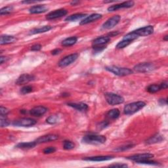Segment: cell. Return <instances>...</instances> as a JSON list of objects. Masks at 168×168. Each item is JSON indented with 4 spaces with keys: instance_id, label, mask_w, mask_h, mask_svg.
I'll return each mask as SVG.
<instances>
[{
    "instance_id": "6da1fadb",
    "label": "cell",
    "mask_w": 168,
    "mask_h": 168,
    "mask_svg": "<svg viewBox=\"0 0 168 168\" xmlns=\"http://www.w3.org/2000/svg\"><path fill=\"white\" fill-rule=\"evenodd\" d=\"M106 141V137L103 135H98L93 134H89L85 135L82 139V142L86 144L90 145H101Z\"/></svg>"
},
{
    "instance_id": "7a4b0ae2",
    "label": "cell",
    "mask_w": 168,
    "mask_h": 168,
    "mask_svg": "<svg viewBox=\"0 0 168 168\" xmlns=\"http://www.w3.org/2000/svg\"><path fill=\"white\" fill-rule=\"evenodd\" d=\"M146 103L142 101L134 102L132 103H129L127 105L124 109V112L127 115H131L133 114L135 112L139 111L141 109L143 108L145 106Z\"/></svg>"
},
{
    "instance_id": "3957f363",
    "label": "cell",
    "mask_w": 168,
    "mask_h": 168,
    "mask_svg": "<svg viewBox=\"0 0 168 168\" xmlns=\"http://www.w3.org/2000/svg\"><path fill=\"white\" fill-rule=\"evenodd\" d=\"M106 70L113 73L114 74L119 76H125L132 74L133 71L128 68H121L115 66H109L105 68Z\"/></svg>"
},
{
    "instance_id": "277c9868",
    "label": "cell",
    "mask_w": 168,
    "mask_h": 168,
    "mask_svg": "<svg viewBox=\"0 0 168 168\" xmlns=\"http://www.w3.org/2000/svg\"><path fill=\"white\" fill-rule=\"evenodd\" d=\"M105 97L106 102L110 105H117L123 103L124 99L122 96L113 93H106L105 94Z\"/></svg>"
},
{
    "instance_id": "5b68a950",
    "label": "cell",
    "mask_w": 168,
    "mask_h": 168,
    "mask_svg": "<svg viewBox=\"0 0 168 168\" xmlns=\"http://www.w3.org/2000/svg\"><path fill=\"white\" fill-rule=\"evenodd\" d=\"M78 57H79V55L77 54V53H74V54L65 57L59 61V66L62 68L68 67L69 65L72 64L73 63H74L77 60V59L78 58Z\"/></svg>"
},
{
    "instance_id": "8992f818",
    "label": "cell",
    "mask_w": 168,
    "mask_h": 168,
    "mask_svg": "<svg viewBox=\"0 0 168 168\" xmlns=\"http://www.w3.org/2000/svg\"><path fill=\"white\" fill-rule=\"evenodd\" d=\"M156 69L154 64L150 63H143L137 64L134 67V70L138 72H149Z\"/></svg>"
},
{
    "instance_id": "52a82bcc",
    "label": "cell",
    "mask_w": 168,
    "mask_h": 168,
    "mask_svg": "<svg viewBox=\"0 0 168 168\" xmlns=\"http://www.w3.org/2000/svg\"><path fill=\"white\" fill-rule=\"evenodd\" d=\"M37 122L32 118H24L15 120L13 122V125L17 127H30L34 125Z\"/></svg>"
},
{
    "instance_id": "ba28073f",
    "label": "cell",
    "mask_w": 168,
    "mask_h": 168,
    "mask_svg": "<svg viewBox=\"0 0 168 168\" xmlns=\"http://www.w3.org/2000/svg\"><path fill=\"white\" fill-rule=\"evenodd\" d=\"M120 19H121L120 16L119 15L113 16L112 17L108 19L103 24V25H102V28L106 30L111 29V28H114V26L117 25V24L119 23V22H120Z\"/></svg>"
},
{
    "instance_id": "9c48e42d",
    "label": "cell",
    "mask_w": 168,
    "mask_h": 168,
    "mask_svg": "<svg viewBox=\"0 0 168 168\" xmlns=\"http://www.w3.org/2000/svg\"><path fill=\"white\" fill-rule=\"evenodd\" d=\"M68 13V11L66 9H60L58 10H55V11H52L46 16V19L47 20H54L63 17Z\"/></svg>"
},
{
    "instance_id": "30bf717a",
    "label": "cell",
    "mask_w": 168,
    "mask_h": 168,
    "mask_svg": "<svg viewBox=\"0 0 168 168\" xmlns=\"http://www.w3.org/2000/svg\"><path fill=\"white\" fill-rule=\"evenodd\" d=\"M154 157V155L153 154L150 153H144V154H135L132 156H129L127 158V159H130V160H133L135 162H139L142 160H145V159H151L152 158Z\"/></svg>"
},
{
    "instance_id": "8fae6325",
    "label": "cell",
    "mask_w": 168,
    "mask_h": 168,
    "mask_svg": "<svg viewBox=\"0 0 168 168\" xmlns=\"http://www.w3.org/2000/svg\"><path fill=\"white\" fill-rule=\"evenodd\" d=\"M134 5V2L133 1H128L123 2L120 4H116V5H114L110 6L108 8V11H115L118 9H123V8H130Z\"/></svg>"
},
{
    "instance_id": "7c38bea8",
    "label": "cell",
    "mask_w": 168,
    "mask_h": 168,
    "mask_svg": "<svg viewBox=\"0 0 168 168\" xmlns=\"http://www.w3.org/2000/svg\"><path fill=\"white\" fill-rule=\"evenodd\" d=\"M139 37V36H149L153 33L154 27L153 26H147L143 28H139V29L134 31Z\"/></svg>"
},
{
    "instance_id": "4fadbf2b",
    "label": "cell",
    "mask_w": 168,
    "mask_h": 168,
    "mask_svg": "<svg viewBox=\"0 0 168 168\" xmlns=\"http://www.w3.org/2000/svg\"><path fill=\"white\" fill-rule=\"evenodd\" d=\"M58 139H59L58 135L55 134H48L39 137L38 139H37L35 141L37 143V145H38V144H41V143H45V142L55 141Z\"/></svg>"
},
{
    "instance_id": "5bb4252c",
    "label": "cell",
    "mask_w": 168,
    "mask_h": 168,
    "mask_svg": "<svg viewBox=\"0 0 168 168\" xmlns=\"http://www.w3.org/2000/svg\"><path fill=\"white\" fill-rule=\"evenodd\" d=\"M47 108L43 106H38L30 110V114L32 116L40 117L44 115L47 112Z\"/></svg>"
},
{
    "instance_id": "9a60e30c",
    "label": "cell",
    "mask_w": 168,
    "mask_h": 168,
    "mask_svg": "<svg viewBox=\"0 0 168 168\" xmlns=\"http://www.w3.org/2000/svg\"><path fill=\"white\" fill-rule=\"evenodd\" d=\"M110 40L109 36H101L99 37L93 41V47H103L105 44L108 43Z\"/></svg>"
},
{
    "instance_id": "2e32d148",
    "label": "cell",
    "mask_w": 168,
    "mask_h": 168,
    "mask_svg": "<svg viewBox=\"0 0 168 168\" xmlns=\"http://www.w3.org/2000/svg\"><path fill=\"white\" fill-rule=\"evenodd\" d=\"M34 79H35V77L33 75L26 74H22L19 77L17 81H16V84L17 85L25 84L30 82L31 81H33Z\"/></svg>"
},
{
    "instance_id": "e0dca14e",
    "label": "cell",
    "mask_w": 168,
    "mask_h": 168,
    "mask_svg": "<svg viewBox=\"0 0 168 168\" xmlns=\"http://www.w3.org/2000/svg\"><path fill=\"white\" fill-rule=\"evenodd\" d=\"M102 18V15L98 13H94L91 15L88 16V17H85L84 19L81 20L80 24L81 25H84V24H87L89 23H91L93 22H95L96 20H99Z\"/></svg>"
},
{
    "instance_id": "ac0fdd59",
    "label": "cell",
    "mask_w": 168,
    "mask_h": 168,
    "mask_svg": "<svg viewBox=\"0 0 168 168\" xmlns=\"http://www.w3.org/2000/svg\"><path fill=\"white\" fill-rule=\"evenodd\" d=\"M113 156H93V157H87L84 159L85 161H92V162H103L108 161L110 159H113Z\"/></svg>"
},
{
    "instance_id": "d6986e66",
    "label": "cell",
    "mask_w": 168,
    "mask_h": 168,
    "mask_svg": "<svg viewBox=\"0 0 168 168\" xmlns=\"http://www.w3.org/2000/svg\"><path fill=\"white\" fill-rule=\"evenodd\" d=\"M48 10V8L45 6V5H35L30 8L29 12L32 14H39V13H45Z\"/></svg>"
},
{
    "instance_id": "ffe728a7",
    "label": "cell",
    "mask_w": 168,
    "mask_h": 168,
    "mask_svg": "<svg viewBox=\"0 0 168 168\" xmlns=\"http://www.w3.org/2000/svg\"><path fill=\"white\" fill-rule=\"evenodd\" d=\"M17 40V38L13 36L3 35L1 36L0 38V44L1 45H7L14 43Z\"/></svg>"
},
{
    "instance_id": "44dd1931",
    "label": "cell",
    "mask_w": 168,
    "mask_h": 168,
    "mask_svg": "<svg viewBox=\"0 0 168 168\" xmlns=\"http://www.w3.org/2000/svg\"><path fill=\"white\" fill-rule=\"evenodd\" d=\"M68 105L80 112H85L88 109V106L82 102H80V103H73L72 102V103H68Z\"/></svg>"
},
{
    "instance_id": "7402d4cb",
    "label": "cell",
    "mask_w": 168,
    "mask_h": 168,
    "mask_svg": "<svg viewBox=\"0 0 168 168\" xmlns=\"http://www.w3.org/2000/svg\"><path fill=\"white\" fill-rule=\"evenodd\" d=\"M37 145V143L36 141L33 142H21L19 143V144L16 146V147L18 149H30L35 147Z\"/></svg>"
},
{
    "instance_id": "603a6c76",
    "label": "cell",
    "mask_w": 168,
    "mask_h": 168,
    "mask_svg": "<svg viewBox=\"0 0 168 168\" xmlns=\"http://www.w3.org/2000/svg\"><path fill=\"white\" fill-rule=\"evenodd\" d=\"M86 16L85 14H81V13H77L74 15H72L69 17H67L65 20L67 22H76L77 21V20H81L82 19L85 18Z\"/></svg>"
},
{
    "instance_id": "cb8c5ba5",
    "label": "cell",
    "mask_w": 168,
    "mask_h": 168,
    "mask_svg": "<svg viewBox=\"0 0 168 168\" xmlns=\"http://www.w3.org/2000/svg\"><path fill=\"white\" fill-rule=\"evenodd\" d=\"M120 110L117 108L115 109H112L111 110H110L106 114V118L109 120H115V119H117L119 116H120Z\"/></svg>"
},
{
    "instance_id": "d4e9b609",
    "label": "cell",
    "mask_w": 168,
    "mask_h": 168,
    "mask_svg": "<svg viewBox=\"0 0 168 168\" xmlns=\"http://www.w3.org/2000/svg\"><path fill=\"white\" fill-rule=\"evenodd\" d=\"M51 26H44L43 27L38 28H34V29L32 30L30 32V34H40V33H44V32H48L51 29Z\"/></svg>"
},
{
    "instance_id": "484cf974",
    "label": "cell",
    "mask_w": 168,
    "mask_h": 168,
    "mask_svg": "<svg viewBox=\"0 0 168 168\" xmlns=\"http://www.w3.org/2000/svg\"><path fill=\"white\" fill-rule=\"evenodd\" d=\"M163 140V138L162 135H160L159 134H156L154 135V136L151 137L150 139H149L148 140L146 141V143L149 145L154 144V143L161 142Z\"/></svg>"
},
{
    "instance_id": "4316f807",
    "label": "cell",
    "mask_w": 168,
    "mask_h": 168,
    "mask_svg": "<svg viewBox=\"0 0 168 168\" xmlns=\"http://www.w3.org/2000/svg\"><path fill=\"white\" fill-rule=\"evenodd\" d=\"M77 41V38L76 37H70V38H68L67 39H64L62 42V45L65 47L72 46L74 45Z\"/></svg>"
},
{
    "instance_id": "83f0119b",
    "label": "cell",
    "mask_w": 168,
    "mask_h": 168,
    "mask_svg": "<svg viewBox=\"0 0 168 168\" xmlns=\"http://www.w3.org/2000/svg\"><path fill=\"white\" fill-rule=\"evenodd\" d=\"M161 89H162L161 84H159V85L152 84V85H149L148 87H147V91H148L150 93H156L159 91H160Z\"/></svg>"
},
{
    "instance_id": "f1b7e54d",
    "label": "cell",
    "mask_w": 168,
    "mask_h": 168,
    "mask_svg": "<svg viewBox=\"0 0 168 168\" xmlns=\"http://www.w3.org/2000/svg\"><path fill=\"white\" fill-rule=\"evenodd\" d=\"M139 38V36L135 34V32L134 31L130 32V33H128V34H126L123 39L124 40H126V41H129V42H132L133 40L136 39L137 38Z\"/></svg>"
},
{
    "instance_id": "f546056e",
    "label": "cell",
    "mask_w": 168,
    "mask_h": 168,
    "mask_svg": "<svg viewBox=\"0 0 168 168\" xmlns=\"http://www.w3.org/2000/svg\"><path fill=\"white\" fill-rule=\"evenodd\" d=\"M13 10V7L12 6H7L2 8V9L0 10V15H8L11 13Z\"/></svg>"
},
{
    "instance_id": "4dcf8cb0",
    "label": "cell",
    "mask_w": 168,
    "mask_h": 168,
    "mask_svg": "<svg viewBox=\"0 0 168 168\" xmlns=\"http://www.w3.org/2000/svg\"><path fill=\"white\" fill-rule=\"evenodd\" d=\"M75 147V144L70 141H65L63 144V148L65 150H72Z\"/></svg>"
},
{
    "instance_id": "1f68e13d",
    "label": "cell",
    "mask_w": 168,
    "mask_h": 168,
    "mask_svg": "<svg viewBox=\"0 0 168 168\" xmlns=\"http://www.w3.org/2000/svg\"><path fill=\"white\" fill-rule=\"evenodd\" d=\"M59 116L57 115H51L47 119V123L50 124H55L59 121Z\"/></svg>"
},
{
    "instance_id": "d6a6232c",
    "label": "cell",
    "mask_w": 168,
    "mask_h": 168,
    "mask_svg": "<svg viewBox=\"0 0 168 168\" xmlns=\"http://www.w3.org/2000/svg\"><path fill=\"white\" fill-rule=\"evenodd\" d=\"M32 91H33V87H32V86L30 85H26L23 87L21 90H20V93L23 95H25V94H28L31 93Z\"/></svg>"
},
{
    "instance_id": "836d02e7",
    "label": "cell",
    "mask_w": 168,
    "mask_h": 168,
    "mask_svg": "<svg viewBox=\"0 0 168 168\" xmlns=\"http://www.w3.org/2000/svg\"><path fill=\"white\" fill-rule=\"evenodd\" d=\"M131 43V42H129V41H126V40H124L123 39L121 42H119L117 46H116V48L117 49H123L126 46H128V45H129Z\"/></svg>"
},
{
    "instance_id": "e575fe53",
    "label": "cell",
    "mask_w": 168,
    "mask_h": 168,
    "mask_svg": "<svg viewBox=\"0 0 168 168\" xmlns=\"http://www.w3.org/2000/svg\"><path fill=\"white\" fill-rule=\"evenodd\" d=\"M0 124H1V127H2V128H3V127H7L9 125V122L8 121L5 116L1 115V121H0Z\"/></svg>"
},
{
    "instance_id": "d590c367",
    "label": "cell",
    "mask_w": 168,
    "mask_h": 168,
    "mask_svg": "<svg viewBox=\"0 0 168 168\" xmlns=\"http://www.w3.org/2000/svg\"><path fill=\"white\" fill-rule=\"evenodd\" d=\"M137 163H142V164H149V165H158V162H156L154 161H151L150 159H145V160H142L136 162Z\"/></svg>"
},
{
    "instance_id": "8d00e7d4",
    "label": "cell",
    "mask_w": 168,
    "mask_h": 168,
    "mask_svg": "<svg viewBox=\"0 0 168 168\" xmlns=\"http://www.w3.org/2000/svg\"><path fill=\"white\" fill-rule=\"evenodd\" d=\"M56 150L55 147H52V146H50V147H47V148L43 150V153L44 154H51V153H55Z\"/></svg>"
},
{
    "instance_id": "74e56055",
    "label": "cell",
    "mask_w": 168,
    "mask_h": 168,
    "mask_svg": "<svg viewBox=\"0 0 168 168\" xmlns=\"http://www.w3.org/2000/svg\"><path fill=\"white\" fill-rule=\"evenodd\" d=\"M42 49V46L40 44H35L31 47V50L33 51H38Z\"/></svg>"
},
{
    "instance_id": "f35d334b",
    "label": "cell",
    "mask_w": 168,
    "mask_h": 168,
    "mask_svg": "<svg viewBox=\"0 0 168 168\" xmlns=\"http://www.w3.org/2000/svg\"><path fill=\"white\" fill-rule=\"evenodd\" d=\"M0 112H1L2 116H6L9 113V110L3 107V106H1V108H0Z\"/></svg>"
},
{
    "instance_id": "ab89813d",
    "label": "cell",
    "mask_w": 168,
    "mask_h": 168,
    "mask_svg": "<svg viewBox=\"0 0 168 168\" xmlns=\"http://www.w3.org/2000/svg\"><path fill=\"white\" fill-rule=\"evenodd\" d=\"M108 125H109V122H108L103 121V122H101L98 126H99V128L100 129H104V128H106V127H107Z\"/></svg>"
},
{
    "instance_id": "60d3db41",
    "label": "cell",
    "mask_w": 168,
    "mask_h": 168,
    "mask_svg": "<svg viewBox=\"0 0 168 168\" xmlns=\"http://www.w3.org/2000/svg\"><path fill=\"white\" fill-rule=\"evenodd\" d=\"M133 145H128L126 146H122V147H120V148H118V149H116V151H122V150H128V149H129L131 148H132L133 147Z\"/></svg>"
},
{
    "instance_id": "b9f144b4",
    "label": "cell",
    "mask_w": 168,
    "mask_h": 168,
    "mask_svg": "<svg viewBox=\"0 0 168 168\" xmlns=\"http://www.w3.org/2000/svg\"><path fill=\"white\" fill-rule=\"evenodd\" d=\"M110 167H128L127 164H123V163H116V164H112L109 166Z\"/></svg>"
},
{
    "instance_id": "7bdbcfd3",
    "label": "cell",
    "mask_w": 168,
    "mask_h": 168,
    "mask_svg": "<svg viewBox=\"0 0 168 168\" xmlns=\"http://www.w3.org/2000/svg\"><path fill=\"white\" fill-rule=\"evenodd\" d=\"M60 52H61V50H60V49H55V50H53L51 51V54L53 55H57L59 54Z\"/></svg>"
},
{
    "instance_id": "ee69618b",
    "label": "cell",
    "mask_w": 168,
    "mask_h": 168,
    "mask_svg": "<svg viewBox=\"0 0 168 168\" xmlns=\"http://www.w3.org/2000/svg\"><path fill=\"white\" fill-rule=\"evenodd\" d=\"M7 59H8L5 57H1V58H0V63H1V64H3L4 63V62H6Z\"/></svg>"
},
{
    "instance_id": "f6af8a7d",
    "label": "cell",
    "mask_w": 168,
    "mask_h": 168,
    "mask_svg": "<svg viewBox=\"0 0 168 168\" xmlns=\"http://www.w3.org/2000/svg\"><path fill=\"white\" fill-rule=\"evenodd\" d=\"M159 102L161 105H166L167 104V100L166 99H159Z\"/></svg>"
},
{
    "instance_id": "bcb514c9",
    "label": "cell",
    "mask_w": 168,
    "mask_h": 168,
    "mask_svg": "<svg viewBox=\"0 0 168 168\" xmlns=\"http://www.w3.org/2000/svg\"><path fill=\"white\" fill-rule=\"evenodd\" d=\"M37 2H34V1H30V2H28V1H24V2H22V3H36Z\"/></svg>"
},
{
    "instance_id": "7dc6e473",
    "label": "cell",
    "mask_w": 168,
    "mask_h": 168,
    "mask_svg": "<svg viewBox=\"0 0 168 168\" xmlns=\"http://www.w3.org/2000/svg\"><path fill=\"white\" fill-rule=\"evenodd\" d=\"M78 3H79V2H72L71 3V4H72V5H76V4Z\"/></svg>"
},
{
    "instance_id": "c3c4849f",
    "label": "cell",
    "mask_w": 168,
    "mask_h": 168,
    "mask_svg": "<svg viewBox=\"0 0 168 168\" xmlns=\"http://www.w3.org/2000/svg\"><path fill=\"white\" fill-rule=\"evenodd\" d=\"M167 36H165V38H164V40L167 41Z\"/></svg>"
}]
</instances>
